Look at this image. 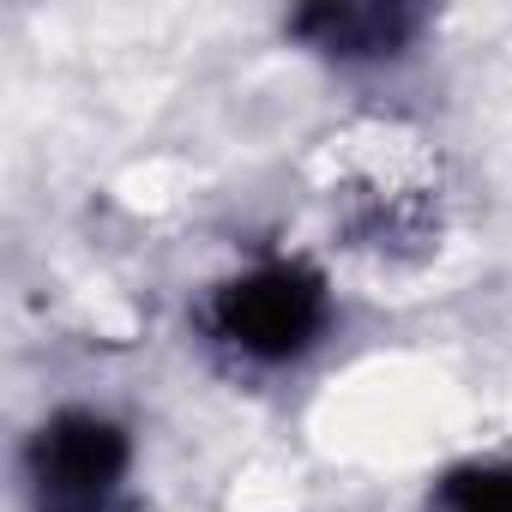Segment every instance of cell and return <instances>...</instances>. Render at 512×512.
Masks as SVG:
<instances>
[{
	"instance_id": "cell-1",
	"label": "cell",
	"mask_w": 512,
	"mask_h": 512,
	"mask_svg": "<svg viewBox=\"0 0 512 512\" xmlns=\"http://www.w3.org/2000/svg\"><path fill=\"white\" fill-rule=\"evenodd\" d=\"M326 320H332L326 284H320V272H308L296 260H272V266L229 278L205 308L211 338L247 362H290V356L314 350Z\"/></svg>"
},
{
	"instance_id": "cell-2",
	"label": "cell",
	"mask_w": 512,
	"mask_h": 512,
	"mask_svg": "<svg viewBox=\"0 0 512 512\" xmlns=\"http://www.w3.org/2000/svg\"><path fill=\"white\" fill-rule=\"evenodd\" d=\"M127 476V434L97 410H61L31 440L37 512H109Z\"/></svg>"
},
{
	"instance_id": "cell-3",
	"label": "cell",
	"mask_w": 512,
	"mask_h": 512,
	"mask_svg": "<svg viewBox=\"0 0 512 512\" xmlns=\"http://www.w3.org/2000/svg\"><path fill=\"white\" fill-rule=\"evenodd\" d=\"M422 13L410 7H380V0H362V7H308L290 19V31L320 49V55H338V61H380V55H398L410 37H416Z\"/></svg>"
},
{
	"instance_id": "cell-4",
	"label": "cell",
	"mask_w": 512,
	"mask_h": 512,
	"mask_svg": "<svg viewBox=\"0 0 512 512\" xmlns=\"http://www.w3.org/2000/svg\"><path fill=\"white\" fill-rule=\"evenodd\" d=\"M440 512H512V470H464L440 488Z\"/></svg>"
}]
</instances>
